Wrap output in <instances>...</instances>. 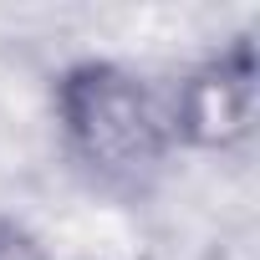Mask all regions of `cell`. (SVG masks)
Segmentation results:
<instances>
[{
	"label": "cell",
	"mask_w": 260,
	"mask_h": 260,
	"mask_svg": "<svg viewBox=\"0 0 260 260\" xmlns=\"http://www.w3.org/2000/svg\"><path fill=\"white\" fill-rule=\"evenodd\" d=\"M51 133L67 169L107 199H148L179 158L169 102L153 77L112 56H77L46 87Z\"/></svg>",
	"instance_id": "6da1fadb"
},
{
	"label": "cell",
	"mask_w": 260,
	"mask_h": 260,
	"mask_svg": "<svg viewBox=\"0 0 260 260\" xmlns=\"http://www.w3.org/2000/svg\"><path fill=\"white\" fill-rule=\"evenodd\" d=\"M169 127L179 153H240L255 138V107H260V56L255 31H235L194 56L174 87H164Z\"/></svg>",
	"instance_id": "7a4b0ae2"
},
{
	"label": "cell",
	"mask_w": 260,
	"mask_h": 260,
	"mask_svg": "<svg viewBox=\"0 0 260 260\" xmlns=\"http://www.w3.org/2000/svg\"><path fill=\"white\" fill-rule=\"evenodd\" d=\"M0 260H51V250L26 219L0 209Z\"/></svg>",
	"instance_id": "3957f363"
}]
</instances>
